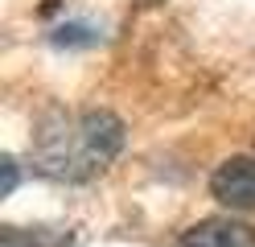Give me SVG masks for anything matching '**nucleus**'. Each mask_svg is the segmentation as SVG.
Masks as SVG:
<instances>
[{
  "label": "nucleus",
  "instance_id": "nucleus-2",
  "mask_svg": "<svg viewBox=\"0 0 255 247\" xmlns=\"http://www.w3.org/2000/svg\"><path fill=\"white\" fill-rule=\"evenodd\" d=\"M210 194L231 210H255V157H231L210 177Z\"/></svg>",
  "mask_w": 255,
  "mask_h": 247
},
{
  "label": "nucleus",
  "instance_id": "nucleus-4",
  "mask_svg": "<svg viewBox=\"0 0 255 247\" xmlns=\"http://www.w3.org/2000/svg\"><path fill=\"white\" fill-rule=\"evenodd\" d=\"M12 190H17V161L4 157V194H12Z\"/></svg>",
  "mask_w": 255,
  "mask_h": 247
},
{
  "label": "nucleus",
  "instance_id": "nucleus-1",
  "mask_svg": "<svg viewBox=\"0 0 255 247\" xmlns=\"http://www.w3.org/2000/svg\"><path fill=\"white\" fill-rule=\"evenodd\" d=\"M124 148V124L111 111H50L33 136V165L54 181H87Z\"/></svg>",
  "mask_w": 255,
  "mask_h": 247
},
{
  "label": "nucleus",
  "instance_id": "nucleus-3",
  "mask_svg": "<svg viewBox=\"0 0 255 247\" xmlns=\"http://www.w3.org/2000/svg\"><path fill=\"white\" fill-rule=\"evenodd\" d=\"M177 247H255V227L239 219H202L177 239Z\"/></svg>",
  "mask_w": 255,
  "mask_h": 247
}]
</instances>
